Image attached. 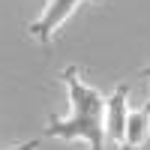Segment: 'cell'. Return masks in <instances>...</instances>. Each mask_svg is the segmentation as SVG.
Wrapping results in <instances>:
<instances>
[{
  "instance_id": "cell-1",
  "label": "cell",
  "mask_w": 150,
  "mask_h": 150,
  "mask_svg": "<svg viewBox=\"0 0 150 150\" xmlns=\"http://www.w3.org/2000/svg\"><path fill=\"white\" fill-rule=\"evenodd\" d=\"M72 114L57 120L51 117L45 126L48 138H63V141H87V150H102L105 147V102L108 96H102L96 87L84 84L78 78V72L72 66L63 72Z\"/></svg>"
},
{
  "instance_id": "cell-2",
  "label": "cell",
  "mask_w": 150,
  "mask_h": 150,
  "mask_svg": "<svg viewBox=\"0 0 150 150\" xmlns=\"http://www.w3.org/2000/svg\"><path fill=\"white\" fill-rule=\"evenodd\" d=\"M129 87L126 84H117L114 93L108 96L105 102V138H111L117 147L126 138V117H129Z\"/></svg>"
},
{
  "instance_id": "cell-3",
  "label": "cell",
  "mask_w": 150,
  "mask_h": 150,
  "mask_svg": "<svg viewBox=\"0 0 150 150\" xmlns=\"http://www.w3.org/2000/svg\"><path fill=\"white\" fill-rule=\"evenodd\" d=\"M81 6V0H48V6L42 9V15L30 24V36L39 42H48L54 36V30L63 24L75 9Z\"/></svg>"
},
{
  "instance_id": "cell-4",
  "label": "cell",
  "mask_w": 150,
  "mask_h": 150,
  "mask_svg": "<svg viewBox=\"0 0 150 150\" xmlns=\"http://www.w3.org/2000/svg\"><path fill=\"white\" fill-rule=\"evenodd\" d=\"M36 147H39V138H30V141L15 144V147H9V150H36Z\"/></svg>"
},
{
  "instance_id": "cell-5",
  "label": "cell",
  "mask_w": 150,
  "mask_h": 150,
  "mask_svg": "<svg viewBox=\"0 0 150 150\" xmlns=\"http://www.w3.org/2000/svg\"><path fill=\"white\" fill-rule=\"evenodd\" d=\"M147 78H150V72H147Z\"/></svg>"
}]
</instances>
